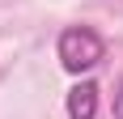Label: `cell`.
I'll use <instances>...</instances> for the list:
<instances>
[{
    "label": "cell",
    "instance_id": "obj_2",
    "mask_svg": "<svg viewBox=\"0 0 123 119\" xmlns=\"http://www.w3.org/2000/svg\"><path fill=\"white\" fill-rule=\"evenodd\" d=\"M68 115L72 119H93L98 115V85L93 81H81L72 94H68Z\"/></svg>",
    "mask_w": 123,
    "mask_h": 119
},
{
    "label": "cell",
    "instance_id": "obj_3",
    "mask_svg": "<svg viewBox=\"0 0 123 119\" xmlns=\"http://www.w3.org/2000/svg\"><path fill=\"white\" fill-rule=\"evenodd\" d=\"M115 119H123V81H119V89H115Z\"/></svg>",
    "mask_w": 123,
    "mask_h": 119
},
{
    "label": "cell",
    "instance_id": "obj_1",
    "mask_svg": "<svg viewBox=\"0 0 123 119\" xmlns=\"http://www.w3.org/2000/svg\"><path fill=\"white\" fill-rule=\"evenodd\" d=\"M102 60H106V43H102L98 30H89V26H68L60 34V64L68 72H89V68H98Z\"/></svg>",
    "mask_w": 123,
    "mask_h": 119
}]
</instances>
